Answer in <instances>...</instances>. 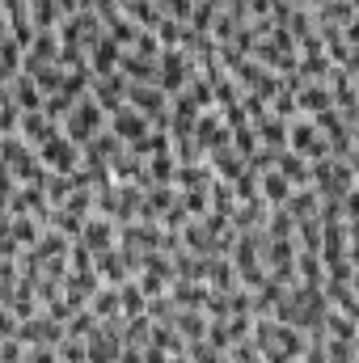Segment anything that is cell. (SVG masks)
Instances as JSON below:
<instances>
[{"label": "cell", "instance_id": "obj_11", "mask_svg": "<svg viewBox=\"0 0 359 363\" xmlns=\"http://www.w3.org/2000/svg\"><path fill=\"white\" fill-rule=\"evenodd\" d=\"M0 34H4V9H0Z\"/></svg>", "mask_w": 359, "mask_h": 363}, {"label": "cell", "instance_id": "obj_9", "mask_svg": "<svg viewBox=\"0 0 359 363\" xmlns=\"http://www.w3.org/2000/svg\"><path fill=\"white\" fill-rule=\"evenodd\" d=\"M178 325H182V330H186V334H194V338H199V334L207 330V321H203L199 313H182V321H178Z\"/></svg>", "mask_w": 359, "mask_h": 363}, {"label": "cell", "instance_id": "obj_8", "mask_svg": "<svg viewBox=\"0 0 359 363\" xmlns=\"http://www.w3.org/2000/svg\"><path fill=\"white\" fill-rule=\"evenodd\" d=\"M296 106H304V110H330V89H326V81H321V85H309V89L296 97Z\"/></svg>", "mask_w": 359, "mask_h": 363}, {"label": "cell", "instance_id": "obj_6", "mask_svg": "<svg viewBox=\"0 0 359 363\" xmlns=\"http://www.w3.org/2000/svg\"><path fill=\"white\" fill-rule=\"evenodd\" d=\"M258 194H263L267 203H287V194H292V182L283 178L279 169H267V174H263V186H258Z\"/></svg>", "mask_w": 359, "mask_h": 363}, {"label": "cell", "instance_id": "obj_10", "mask_svg": "<svg viewBox=\"0 0 359 363\" xmlns=\"http://www.w3.org/2000/svg\"><path fill=\"white\" fill-rule=\"evenodd\" d=\"M194 363H224L216 355V347H194Z\"/></svg>", "mask_w": 359, "mask_h": 363}, {"label": "cell", "instance_id": "obj_3", "mask_svg": "<svg viewBox=\"0 0 359 363\" xmlns=\"http://www.w3.org/2000/svg\"><path fill=\"white\" fill-rule=\"evenodd\" d=\"M106 127H110V135H114L118 144H140V140L153 131V123H148L140 110H131L127 101H123L118 110H110V114H106Z\"/></svg>", "mask_w": 359, "mask_h": 363}, {"label": "cell", "instance_id": "obj_4", "mask_svg": "<svg viewBox=\"0 0 359 363\" xmlns=\"http://www.w3.org/2000/svg\"><path fill=\"white\" fill-rule=\"evenodd\" d=\"M17 85H13V101L21 106V114H34V110H43V89L34 85V77H13Z\"/></svg>", "mask_w": 359, "mask_h": 363}, {"label": "cell", "instance_id": "obj_1", "mask_svg": "<svg viewBox=\"0 0 359 363\" xmlns=\"http://www.w3.org/2000/svg\"><path fill=\"white\" fill-rule=\"evenodd\" d=\"M106 131V110L93 101L89 93L85 97H77L72 101V110L64 114V135L72 140V144H89V140H97Z\"/></svg>", "mask_w": 359, "mask_h": 363}, {"label": "cell", "instance_id": "obj_7", "mask_svg": "<svg viewBox=\"0 0 359 363\" xmlns=\"http://www.w3.org/2000/svg\"><path fill=\"white\" fill-rule=\"evenodd\" d=\"M178 174V165H174V152H157V157H148V178H157V182H170ZM144 178V182H148Z\"/></svg>", "mask_w": 359, "mask_h": 363}, {"label": "cell", "instance_id": "obj_5", "mask_svg": "<svg viewBox=\"0 0 359 363\" xmlns=\"http://www.w3.org/2000/svg\"><path fill=\"white\" fill-rule=\"evenodd\" d=\"M275 161H279V174L292 182V190H296V186H309V165H313V161H304V157H296V152H279Z\"/></svg>", "mask_w": 359, "mask_h": 363}, {"label": "cell", "instance_id": "obj_2", "mask_svg": "<svg viewBox=\"0 0 359 363\" xmlns=\"http://www.w3.org/2000/svg\"><path fill=\"white\" fill-rule=\"evenodd\" d=\"M34 148H38L34 157H38V165H43V169H55V174H72V169L81 165V148H77V144H72L64 131H60V135L51 131V135H47V140H38Z\"/></svg>", "mask_w": 359, "mask_h": 363}]
</instances>
